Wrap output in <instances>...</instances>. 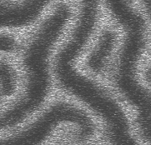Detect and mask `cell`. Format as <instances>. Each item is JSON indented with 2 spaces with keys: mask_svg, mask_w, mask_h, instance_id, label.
<instances>
[{
  "mask_svg": "<svg viewBox=\"0 0 151 145\" xmlns=\"http://www.w3.org/2000/svg\"><path fill=\"white\" fill-rule=\"evenodd\" d=\"M19 48V42L14 34L0 32V54L13 53Z\"/></svg>",
  "mask_w": 151,
  "mask_h": 145,
  "instance_id": "6",
  "label": "cell"
},
{
  "mask_svg": "<svg viewBox=\"0 0 151 145\" xmlns=\"http://www.w3.org/2000/svg\"><path fill=\"white\" fill-rule=\"evenodd\" d=\"M71 17L70 6L59 3L31 36L22 55L24 88L19 98L0 111V131L21 124L44 103L50 87L49 57Z\"/></svg>",
  "mask_w": 151,
  "mask_h": 145,
  "instance_id": "1",
  "label": "cell"
},
{
  "mask_svg": "<svg viewBox=\"0 0 151 145\" xmlns=\"http://www.w3.org/2000/svg\"><path fill=\"white\" fill-rule=\"evenodd\" d=\"M19 86V73L12 63L0 59V93L4 98L14 96Z\"/></svg>",
  "mask_w": 151,
  "mask_h": 145,
  "instance_id": "5",
  "label": "cell"
},
{
  "mask_svg": "<svg viewBox=\"0 0 151 145\" xmlns=\"http://www.w3.org/2000/svg\"><path fill=\"white\" fill-rule=\"evenodd\" d=\"M89 39L86 34L72 32L68 41L56 55L54 73L63 89L77 98L94 113L112 101L114 98L76 68V60L86 47Z\"/></svg>",
  "mask_w": 151,
  "mask_h": 145,
  "instance_id": "3",
  "label": "cell"
},
{
  "mask_svg": "<svg viewBox=\"0 0 151 145\" xmlns=\"http://www.w3.org/2000/svg\"><path fill=\"white\" fill-rule=\"evenodd\" d=\"M63 124L75 128L78 143L88 141L95 133L94 123L86 112L71 103L61 101L54 103L23 129L1 138L0 145H42Z\"/></svg>",
  "mask_w": 151,
  "mask_h": 145,
  "instance_id": "2",
  "label": "cell"
},
{
  "mask_svg": "<svg viewBox=\"0 0 151 145\" xmlns=\"http://www.w3.org/2000/svg\"><path fill=\"white\" fill-rule=\"evenodd\" d=\"M144 9L145 10L149 19L151 21V0H140ZM145 78L146 81L151 85V67L148 68L145 72Z\"/></svg>",
  "mask_w": 151,
  "mask_h": 145,
  "instance_id": "7",
  "label": "cell"
},
{
  "mask_svg": "<svg viewBox=\"0 0 151 145\" xmlns=\"http://www.w3.org/2000/svg\"><path fill=\"white\" fill-rule=\"evenodd\" d=\"M117 41L116 34L112 30H105L98 39L86 60V65L93 72L102 71L108 58L111 55Z\"/></svg>",
  "mask_w": 151,
  "mask_h": 145,
  "instance_id": "4",
  "label": "cell"
}]
</instances>
